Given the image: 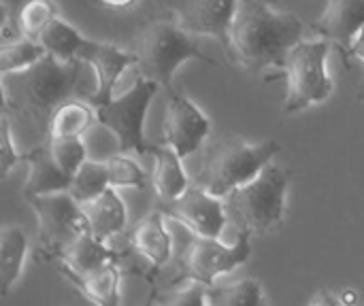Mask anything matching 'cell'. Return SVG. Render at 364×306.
I'll return each instance as SVG.
<instances>
[{
  "label": "cell",
  "mask_w": 364,
  "mask_h": 306,
  "mask_svg": "<svg viewBox=\"0 0 364 306\" xmlns=\"http://www.w3.org/2000/svg\"><path fill=\"white\" fill-rule=\"evenodd\" d=\"M151 300H156L160 305H205L207 302V285L194 281L192 288L175 290V292H164L160 296H151Z\"/></svg>",
  "instance_id": "f546056e"
},
{
  "label": "cell",
  "mask_w": 364,
  "mask_h": 306,
  "mask_svg": "<svg viewBox=\"0 0 364 306\" xmlns=\"http://www.w3.org/2000/svg\"><path fill=\"white\" fill-rule=\"evenodd\" d=\"M164 217L166 215L160 209H154L149 215L141 219L132 236L134 251L141 253L154 268H160L162 264H166L171 258V249H173L171 234L164 228Z\"/></svg>",
  "instance_id": "ac0fdd59"
},
{
  "label": "cell",
  "mask_w": 364,
  "mask_h": 306,
  "mask_svg": "<svg viewBox=\"0 0 364 306\" xmlns=\"http://www.w3.org/2000/svg\"><path fill=\"white\" fill-rule=\"evenodd\" d=\"M26 153H19L13 145V136H11V119L9 115L2 117L0 121V160H2V177H6L11 173V168L19 162H23Z\"/></svg>",
  "instance_id": "4dcf8cb0"
},
{
  "label": "cell",
  "mask_w": 364,
  "mask_h": 306,
  "mask_svg": "<svg viewBox=\"0 0 364 306\" xmlns=\"http://www.w3.org/2000/svg\"><path fill=\"white\" fill-rule=\"evenodd\" d=\"M58 17V9L51 0H26L19 9L17 23L21 30V36L38 40L41 32Z\"/></svg>",
  "instance_id": "4316f807"
},
{
  "label": "cell",
  "mask_w": 364,
  "mask_h": 306,
  "mask_svg": "<svg viewBox=\"0 0 364 306\" xmlns=\"http://www.w3.org/2000/svg\"><path fill=\"white\" fill-rule=\"evenodd\" d=\"M352 53L356 55V58H360V60H364V28H363V32L356 36V40H354V49H352ZM360 102H364V87L360 89V94L356 96Z\"/></svg>",
  "instance_id": "1f68e13d"
},
{
  "label": "cell",
  "mask_w": 364,
  "mask_h": 306,
  "mask_svg": "<svg viewBox=\"0 0 364 306\" xmlns=\"http://www.w3.org/2000/svg\"><path fill=\"white\" fill-rule=\"evenodd\" d=\"M109 168H107V162L100 164V162H92V160H85L81 164V168L73 175V181H70V196L77 200V202H87L96 196H100L107 187H109Z\"/></svg>",
  "instance_id": "cb8c5ba5"
},
{
  "label": "cell",
  "mask_w": 364,
  "mask_h": 306,
  "mask_svg": "<svg viewBox=\"0 0 364 306\" xmlns=\"http://www.w3.org/2000/svg\"><path fill=\"white\" fill-rule=\"evenodd\" d=\"M331 47V40L320 38L301 40L288 51L284 66V77L288 83L284 100L286 115H294L316 102H324L333 94V79L326 70Z\"/></svg>",
  "instance_id": "8992f818"
},
{
  "label": "cell",
  "mask_w": 364,
  "mask_h": 306,
  "mask_svg": "<svg viewBox=\"0 0 364 306\" xmlns=\"http://www.w3.org/2000/svg\"><path fill=\"white\" fill-rule=\"evenodd\" d=\"M107 168H109V183H111V187L145 190V185H147L145 170L132 158H128L126 153L111 155L107 160Z\"/></svg>",
  "instance_id": "83f0119b"
},
{
  "label": "cell",
  "mask_w": 364,
  "mask_h": 306,
  "mask_svg": "<svg viewBox=\"0 0 364 306\" xmlns=\"http://www.w3.org/2000/svg\"><path fill=\"white\" fill-rule=\"evenodd\" d=\"M339 305L341 302V298H335V296H328V294H318L314 300H311V305Z\"/></svg>",
  "instance_id": "836d02e7"
},
{
  "label": "cell",
  "mask_w": 364,
  "mask_h": 306,
  "mask_svg": "<svg viewBox=\"0 0 364 306\" xmlns=\"http://www.w3.org/2000/svg\"><path fill=\"white\" fill-rule=\"evenodd\" d=\"M288 185L290 173L269 162L256 179L222 198L228 222H232L237 232L277 230L284 224Z\"/></svg>",
  "instance_id": "277c9868"
},
{
  "label": "cell",
  "mask_w": 364,
  "mask_h": 306,
  "mask_svg": "<svg viewBox=\"0 0 364 306\" xmlns=\"http://www.w3.org/2000/svg\"><path fill=\"white\" fill-rule=\"evenodd\" d=\"M364 28V0H328L326 11L311 23V30L331 40L343 55L346 68H352V49Z\"/></svg>",
  "instance_id": "4fadbf2b"
},
{
  "label": "cell",
  "mask_w": 364,
  "mask_h": 306,
  "mask_svg": "<svg viewBox=\"0 0 364 306\" xmlns=\"http://www.w3.org/2000/svg\"><path fill=\"white\" fill-rule=\"evenodd\" d=\"M96 106H92L87 100H77V98H68L64 100L51 115L49 121V134L47 138H64V136H83L94 121H98L96 117Z\"/></svg>",
  "instance_id": "7402d4cb"
},
{
  "label": "cell",
  "mask_w": 364,
  "mask_h": 306,
  "mask_svg": "<svg viewBox=\"0 0 364 306\" xmlns=\"http://www.w3.org/2000/svg\"><path fill=\"white\" fill-rule=\"evenodd\" d=\"M41 45L53 53L58 60L62 62H70L75 58H81L85 53V49L92 45L90 38L81 36V32L77 28H73L70 23H66L64 19L55 17L38 36Z\"/></svg>",
  "instance_id": "603a6c76"
},
{
  "label": "cell",
  "mask_w": 364,
  "mask_h": 306,
  "mask_svg": "<svg viewBox=\"0 0 364 306\" xmlns=\"http://www.w3.org/2000/svg\"><path fill=\"white\" fill-rule=\"evenodd\" d=\"M81 60H85V64H90L96 75V89L85 98L96 109L113 100V87L122 77V72L132 64L136 66V55L132 49L126 51L111 43H100V40H92V45L85 49Z\"/></svg>",
  "instance_id": "5bb4252c"
},
{
  "label": "cell",
  "mask_w": 364,
  "mask_h": 306,
  "mask_svg": "<svg viewBox=\"0 0 364 306\" xmlns=\"http://www.w3.org/2000/svg\"><path fill=\"white\" fill-rule=\"evenodd\" d=\"M207 302L213 306H241L260 305L262 302V288L254 279H243L232 285L224 288H207Z\"/></svg>",
  "instance_id": "484cf974"
},
{
  "label": "cell",
  "mask_w": 364,
  "mask_h": 306,
  "mask_svg": "<svg viewBox=\"0 0 364 306\" xmlns=\"http://www.w3.org/2000/svg\"><path fill=\"white\" fill-rule=\"evenodd\" d=\"M38 217V241L41 251L53 258H60L62 251L87 230V219L70 192L38 194L26 198Z\"/></svg>",
  "instance_id": "ba28073f"
},
{
  "label": "cell",
  "mask_w": 364,
  "mask_h": 306,
  "mask_svg": "<svg viewBox=\"0 0 364 306\" xmlns=\"http://www.w3.org/2000/svg\"><path fill=\"white\" fill-rule=\"evenodd\" d=\"M47 53V49L41 45V40L34 38H17L13 43H2L0 49V70L4 72H13V70H23L28 66H32L34 62H38L43 55Z\"/></svg>",
  "instance_id": "d4e9b609"
},
{
  "label": "cell",
  "mask_w": 364,
  "mask_h": 306,
  "mask_svg": "<svg viewBox=\"0 0 364 306\" xmlns=\"http://www.w3.org/2000/svg\"><path fill=\"white\" fill-rule=\"evenodd\" d=\"M85 60L75 58L70 62L58 60L53 53H45L38 62L23 70L2 75V111L26 119L34 132L45 138L49 134V121L53 111L79 92V77Z\"/></svg>",
  "instance_id": "6da1fadb"
},
{
  "label": "cell",
  "mask_w": 364,
  "mask_h": 306,
  "mask_svg": "<svg viewBox=\"0 0 364 306\" xmlns=\"http://www.w3.org/2000/svg\"><path fill=\"white\" fill-rule=\"evenodd\" d=\"M252 234L239 232L235 245H222L218 239L198 236L190 241L181 256L183 275L196 283L211 288L220 275H226L241 264H245L252 256Z\"/></svg>",
  "instance_id": "9c48e42d"
},
{
  "label": "cell",
  "mask_w": 364,
  "mask_h": 306,
  "mask_svg": "<svg viewBox=\"0 0 364 306\" xmlns=\"http://www.w3.org/2000/svg\"><path fill=\"white\" fill-rule=\"evenodd\" d=\"M47 147L55 160V164L68 173L70 177L81 168L85 158V145L81 136H64V138H47Z\"/></svg>",
  "instance_id": "f1b7e54d"
},
{
  "label": "cell",
  "mask_w": 364,
  "mask_h": 306,
  "mask_svg": "<svg viewBox=\"0 0 364 306\" xmlns=\"http://www.w3.org/2000/svg\"><path fill=\"white\" fill-rule=\"evenodd\" d=\"M158 83L141 77L136 83L124 92L119 98H113L111 102L96 109L98 124H102L107 130H111L117 138L119 153H147L151 145L145 143V115L147 109L158 94Z\"/></svg>",
  "instance_id": "52a82bcc"
},
{
  "label": "cell",
  "mask_w": 364,
  "mask_h": 306,
  "mask_svg": "<svg viewBox=\"0 0 364 306\" xmlns=\"http://www.w3.org/2000/svg\"><path fill=\"white\" fill-rule=\"evenodd\" d=\"M211 130L209 117L186 96L173 89L166 96L162 134L164 143L171 145L181 158L194 153Z\"/></svg>",
  "instance_id": "7c38bea8"
},
{
  "label": "cell",
  "mask_w": 364,
  "mask_h": 306,
  "mask_svg": "<svg viewBox=\"0 0 364 306\" xmlns=\"http://www.w3.org/2000/svg\"><path fill=\"white\" fill-rule=\"evenodd\" d=\"M277 151L279 143L275 141L254 145L237 136H220L209 147L194 181L209 194L224 198L235 187L256 179Z\"/></svg>",
  "instance_id": "5b68a950"
},
{
  "label": "cell",
  "mask_w": 364,
  "mask_h": 306,
  "mask_svg": "<svg viewBox=\"0 0 364 306\" xmlns=\"http://www.w3.org/2000/svg\"><path fill=\"white\" fill-rule=\"evenodd\" d=\"M60 273L92 302L102 306H115L119 302V266L117 262H109L87 275L73 273L66 264L58 262Z\"/></svg>",
  "instance_id": "e0dca14e"
},
{
  "label": "cell",
  "mask_w": 364,
  "mask_h": 306,
  "mask_svg": "<svg viewBox=\"0 0 364 306\" xmlns=\"http://www.w3.org/2000/svg\"><path fill=\"white\" fill-rule=\"evenodd\" d=\"M305 23L294 13L275 11L269 0H239L230 40L235 66L252 75L277 68L284 77L288 51L303 40Z\"/></svg>",
  "instance_id": "7a4b0ae2"
},
{
  "label": "cell",
  "mask_w": 364,
  "mask_h": 306,
  "mask_svg": "<svg viewBox=\"0 0 364 306\" xmlns=\"http://www.w3.org/2000/svg\"><path fill=\"white\" fill-rule=\"evenodd\" d=\"M23 162H28L30 166V173H28V181L23 185V196L30 198V196H38V194H53V192H66L70 187V181L73 177L68 173H64L47 143L43 145H36L34 149L26 151V158Z\"/></svg>",
  "instance_id": "9a60e30c"
},
{
  "label": "cell",
  "mask_w": 364,
  "mask_h": 306,
  "mask_svg": "<svg viewBox=\"0 0 364 306\" xmlns=\"http://www.w3.org/2000/svg\"><path fill=\"white\" fill-rule=\"evenodd\" d=\"M177 13V21L190 34L213 36L226 58L235 64V49L230 40V30L237 13L239 0H168Z\"/></svg>",
  "instance_id": "8fae6325"
},
{
  "label": "cell",
  "mask_w": 364,
  "mask_h": 306,
  "mask_svg": "<svg viewBox=\"0 0 364 306\" xmlns=\"http://www.w3.org/2000/svg\"><path fill=\"white\" fill-rule=\"evenodd\" d=\"M102 6H107V9H128V6H132L136 0H98Z\"/></svg>",
  "instance_id": "d6a6232c"
},
{
  "label": "cell",
  "mask_w": 364,
  "mask_h": 306,
  "mask_svg": "<svg viewBox=\"0 0 364 306\" xmlns=\"http://www.w3.org/2000/svg\"><path fill=\"white\" fill-rule=\"evenodd\" d=\"M62 264H66L77 275H87L109 262H117L119 256L105 247V241L96 239L90 230L81 232L58 258Z\"/></svg>",
  "instance_id": "ffe728a7"
},
{
  "label": "cell",
  "mask_w": 364,
  "mask_h": 306,
  "mask_svg": "<svg viewBox=\"0 0 364 306\" xmlns=\"http://www.w3.org/2000/svg\"><path fill=\"white\" fill-rule=\"evenodd\" d=\"M132 51L136 55V66L141 77L156 81L166 94L173 87V75L186 60H200L209 66H218L200 47L192 40V34L181 28L177 17H154L139 26L132 38Z\"/></svg>",
  "instance_id": "3957f363"
},
{
  "label": "cell",
  "mask_w": 364,
  "mask_h": 306,
  "mask_svg": "<svg viewBox=\"0 0 364 306\" xmlns=\"http://www.w3.org/2000/svg\"><path fill=\"white\" fill-rule=\"evenodd\" d=\"M28 253V236L19 226H6L0 236V294L6 296L21 277Z\"/></svg>",
  "instance_id": "44dd1931"
},
{
  "label": "cell",
  "mask_w": 364,
  "mask_h": 306,
  "mask_svg": "<svg viewBox=\"0 0 364 306\" xmlns=\"http://www.w3.org/2000/svg\"><path fill=\"white\" fill-rule=\"evenodd\" d=\"M149 151L154 153V160H156L151 183H154L158 198L171 200V198H177L179 194H183L190 185V179L183 173L181 155L171 145H164V147L151 145Z\"/></svg>",
  "instance_id": "d6986e66"
},
{
  "label": "cell",
  "mask_w": 364,
  "mask_h": 306,
  "mask_svg": "<svg viewBox=\"0 0 364 306\" xmlns=\"http://www.w3.org/2000/svg\"><path fill=\"white\" fill-rule=\"evenodd\" d=\"M158 209L166 217L188 226L196 236L218 239L228 222L224 200L209 194L200 185H188L183 194L171 200L158 198Z\"/></svg>",
  "instance_id": "30bf717a"
},
{
  "label": "cell",
  "mask_w": 364,
  "mask_h": 306,
  "mask_svg": "<svg viewBox=\"0 0 364 306\" xmlns=\"http://www.w3.org/2000/svg\"><path fill=\"white\" fill-rule=\"evenodd\" d=\"M81 209L87 219V230L100 241L117 236L126 226V217H128L126 204L117 196L115 187H111V185L100 196L83 202Z\"/></svg>",
  "instance_id": "2e32d148"
}]
</instances>
